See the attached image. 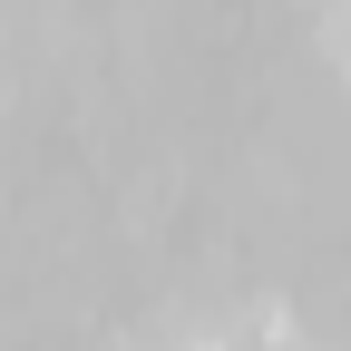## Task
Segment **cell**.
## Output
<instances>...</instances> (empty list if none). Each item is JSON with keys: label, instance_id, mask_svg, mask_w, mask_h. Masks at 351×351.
I'll list each match as a JSON object with an SVG mask.
<instances>
[{"label": "cell", "instance_id": "obj_1", "mask_svg": "<svg viewBox=\"0 0 351 351\" xmlns=\"http://www.w3.org/2000/svg\"><path fill=\"white\" fill-rule=\"evenodd\" d=\"M186 351H225V341H186Z\"/></svg>", "mask_w": 351, "mask_h": 351}]
</instances>
